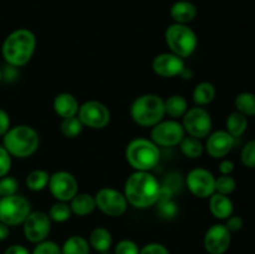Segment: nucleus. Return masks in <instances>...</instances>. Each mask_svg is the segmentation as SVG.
I'll return each mask as SVG.
<instances>
[{
  "label": "nucleus",
  "instance_id": "18",
  "mask_svg": "<svg viewBox=\"0 0 255 254\" xmlns=\"http://www.w3.org/2000/svg\"><path fill=\"white\" fill-rule=\"evenodd\" d=\"M52 107L57 116H60L61 119H69V117L77 116L80 104L74 95L69 94V92H61L55 96Z\"/></svg>",
  "mask_w": 255,
  "mask_h": 254
},
{
  "label": "nucleus",
  "instance_id": "20",
  "mask_svg": "<svg viewBox=\"0 0 255 254\" xmlns=\"http://www.w3.org/2000/svg\"><path fill=\"white\" fill-rule=\"evenodd\" d=\"M209 209L217 219H227L233 214V202L228 196L214 192L209 197Z\"/></svg>",
  "mask_w": 255,
  "mask_h": 254
},
{
  "label": "nucleus",
  "instance_id": "9",
  "mask_svg": "<svg viewBox=\"0 0 255 254\" xmlns=\"http://www.w3.org/2000/svg\"><path fill=\"white\" fill-rule=\"evenodd\" d=\"M186 136L183 126L177 120H162L152 127L151 139L158 147H173L181 143Z\"/></svg>",
  "mask_w": 255,
  "mask_h": 254
},
{
  "label": "nucleus",
  "instance_id": "26",
  "mask_svg": "<svg viewBox=\"0 0 255 254\" xmlns=\"http://www.w3.org/2000/svg\"><path fill=\"white\" fill-rule=\"evenodd\" d=\"M61 254H90L89 242L81 236L70 237L62 246Z\"/></svg>",
  "mask_w": 255,
  "mask_h": 254
},
{
  "label": "nucleus",
  "instance_id": "16",
  "mask_svg": "<svg viewBox=\"0 0 255 254\" xmlns=\"http://www.w3.org/2000/svg\"><path fill=\"white\" fill-rule=\"evenodd\" d=\"M184 67H186L184 59L173 52H163L157 55L152 61V70L154 74L166 79L179 76Z\"/></svg>",
  "mask_w": 255,
  "mask_h": 254
},
{
  "label": "nucleus",
  "instance_id": "45",
  "mask_svg": "<svg viewBox=\"0 0 255 254\" xmlns=\"http://www.w3.org/2000/svg\"><path fill=\"white\" fill-rule=\"evenodd\" d=\"M179 76H181L183 80H189V79H192V77H193V71H192L189 67L186 66L183 69V71L181 72V75H179Z\"/></svg>",
  "mask_w": 255,
  "mask_h": 254
},
{
  "label": "nucleus",
  "instance_id": "42",
  "mask_svg": "<svg viewBox=\"0 0 255 254\" xmlns=\"http://www.w3.org/2000/svg\"><path fill=\"white\" fill-rule=\"evenodd\" d=\"M234 171V163L231 159H223L219 163V172L221 174H231Z\"/></svg>",
  "mask_w": 255,
  "mask_h": 254
},
{
  "label": "nucleus",
  "instance_id": "10",
  "mask_svg": "<svg viewBox=\"0 0 255 254\" xmlns=\"http://www.w3.org/2000/svg\"><path fill=\"white\" fill-rule=\"evenodd\" d=\"M77 117L84 126L90 127L92 129H101L110 124L111 112H110L109 107L102 102L90 100V101L80 105Z\"/></svg>",
  "mask_w": 255,
  "mask_h": 254
},
{
  "label": "nucleus",
  "instance_id": "25",
  "mask_svg": "<svg viewBox=\"0 0 255 254\" xmlns=\"http://www.w3.org/2000/svg\"><path fill=\"white\" fill-rule=\"evenodd\" d=\"M226 131L231 136H233L234 138L241 137L247 131V128H248V119L243 114L236 111L228 116V119L226 121Z\"/></svg>",
  "mask_w": 255,
  "mask_h": 254
},
{
  "label": "nucleus",
  "instance_id": "22",
  "mask_svg": "<svg viewBox=\"0 0 255 254\" xmlns=\"http://www.w3.org/2000/svg\"><path fill=\"white\" fill-rule=\"evenodd\" d=\"M217 90L216 86H214L212 82L203 81L199 82L193 90V94H192V97H193V101L197 106H207L211 102H213V100L216 99Z\"/></svg>",
  "mask_w": 255,
  "mask_h": 254
},
{
  "label": "nucleus",
  "instance_id": "1",
  "mask_svg": "<svg viewBox=\"0 0 255 254\" xmlns=\"http://www.w3.org/2000/svg\"><path fill=\"white\" fill-rule=\"evenodd\" d=\"M161 184L156 177L147 171H134L125 183L127 203L138 209H146L159 201Z\"/></svg>",
  "mask_w": 255,
  "mask_h": 254
},
{
  "label": "nucleus",
  "instance_id": "4",
  "mask_svg": "<svg viewBox=\"0 0 255 254\" xmlns=\"http://www.w3.org/2000/svg\"><path fill=\"white\" fill-rule=\"evenodd\" d=\"M134 124L142 127H153L166 116L164 100L154 94H144L137 97L129 110Z\"/></svg>",
  "mask_w": 255,
  "mask_h": 254
},
{
  "label": "nucleus",
  "instance_id": "31",
  "mask_svg": "<svg viewBox=\"0 0 255 254\" xmlns=\"http://www.w3.org/2000/svg\"><path fill=\"white\" fill-rule=\"evenodd\" d=\"M84 128V125L80 121V119L77 116L69 117V119H62L61 125H60V129H61V133L64 134L67 138H75V137L80 136V133L82 132Z\"/></svg>",
  "mask_w": 255,
  "mask_h": 254
},
{
  "label": "nucleus",
  "instance_id": "36",
  "mask_svg": "<svg viewBox=\"0 0 255 254\" xmlns=\"http://www.w3.org/2000/svg\"><path fill=\"white\" fill-rule=\"evenodd\" d=\"M31 254H61V248L54 242L44 241L36 244Z\"/></svg>",
  "mask_w": 255,
  "mask_h": 254
},
{
  "label": "nucleus",
  "instance_id": "21",
  "mask_svg": "<svg viewBox=\"0 0 255 254\" xmlns=\"http://www.w3.org/2000/svg\"><path fill=\"white\" fill-rule=\"evenodd\" d=\"M70 208H71L72 214L85 217L91 214L96 208V202H95V196L89 193H77L74 198L70 201Z\"/></svg>",
  "mask_w": 255,
  "mask_h": 254
},
{
  "label": "nucleus",
  "instance_id": "19",
  "mask_svg": "<svg viewBox=\"0 0 255 254\" xmlns=\"http://www.w3.org/2000/svg\"><path fill=\"white\" fill-rule=\"evenodd\" d=\"M169 15L177 24L188 25L197 17L198 9L193 2L188 1V0H178V1L173 2L169 9Z\"/></svg>",
  "mask_w": 255,
  "mask_h": 254
},
{
  "label": "nucleus",
  "instance_id": "3",
  "mask_svg": "<svg viewBox=\"0 0 255 254\" xmlns=\"http://www.w3.org/2000/svg\"><path fill=\"white\" fill-rule=\"evenodd\" d=\"M40 138L37 132L27 125H17L10 127L2 136V147L11 157L27 158L37 151Z\"/></svg>",
  "mask_w": 255,
  "mask_h": 254
},
{
  "label": "nucleus",
  "instance_id": "35",
  "mask_svg": "<svg viewBox=\"0 0 255 254\" xmlns=\"http://www.w3.org/2000/svg\"><path fill=\"white\" fill-rule=\"evenodd\" d=\"M242 163L248 168H255V139L247 142L242 149Z\"/></svg>",
  "mask_w": 255,
  "mask_h": 254
},
{
  "label": "nucleus",
  "instance_id": "13",
  "mask_svg": "<svg viewBox=\"0 0 255 254\" xmlns=\"http://www.w3.org/2000/svg\"><path fill=\"white\" fill-rule=\"evenodd\" d=\"M24 236L30 243H40L46 241L51 231V219L45 212H30L22 223Z\"/></svg>",
  "mask_w": 255,
  "mask_h": 254
},
{
  "label": "nucleus",
  "instance_id": "7",
  "mask_svg": "<svg viewBox=\"0 0 255 254\" xmlns=\"http://www.w3.org/2000/svg\"><path fill=\"white\" fill-rule=\"evenodd\" d=\"M31 212L29 201L19 194L0 198V222L9 227L24 223Z\"/></svg>",
  "mask_w": 255,
  "mask_h": 254
},
{
  "label": "nucleus",
  "instance_id": "29",
  "mask_svg": "<svg viewBox=\"0 0 255 254\" xmlns=\"http://www.w3.org/2000/svg\"><path fill=\"white\" fill-rule=\"evenodd\" d=\"M234 106L244 116H255V94L242 92L234 100Z\"/></svg>",
  "mask_w": 255,
  "mask_h": 254
},
{
  "label": "nucleus",
  "instance_id": "43",
  "mask_svg": "<svg viewBox=\"0 0 255 254\" xmlns=\"http://www.w3.org/2000/svg\"><path fill=\"white\" fill-rule=\"evenodd\" d=\"M4 254H30V252L25 248L24 246H20V244H12L9 248H6V251L4 252Z\"/></svg>",
  "mask_w": 255,
  "mask_h": 254
},
{
  "label": "nucleus",
  "instance_id": "15",
  "mask_svg": "<svg viewBox=\"0 0 255 254\" xmlns=\"http://www.w3.org/2000/svg\"><path fill=\"white\" fill-rule=\"evenodd\" d=\"M231 234L226 224H213L204 234V249L209 254H224L231 246Z\"/></svg>",
  "mask_w": 255,
  "mask_h": 254
},
{
  "label": "nucleus",
  "instance_id": "33",
  "mask_svg": "<svg viewBox=\"0 0 255 254\" xmlns=\"http://www.w3.org/2000/svg\"><path fill=\"white\" fill-rule=\"evenodd\" d=\"M237 182L231 174H221L218 178H216V192L221 194H228L233 193L236 191Z\"/></svg>",
  "mask_w": 255,
  "mask_h": 254
},
{
  "label": "nucleus",
  "instance_id": "38",
  "mask_svg": "<svg viewBox=\"0 0 255 254\" xmlns=\"http://www.w3.org/2000/svg\"><path fill=\"white\" fill-rule=\"evenodd\" d=\"M10 168H11V156L4 147L0 146V178L7 176Z\"/></svg>",
  "mask_w": 255,
  "mask_h": 254
},
{
  "label": "nucleus",
  "instance_id": "11",
  "mask_svg": "<svg viewBox=\"0 0 255 254\" xmlns=\"http://www.w3.org/2000/svg\"><path fill=\"white\" fill-rule=\"evenodd\" d=\"M96 208L109 217H121L127 211V199L122 192L111 187L101 188L95 194Z\"/></svg>",
  "mask_w": 255,
  "mask_h": 254
},
{
  "label": "nucleus",
  "instance_id": "37",
  "mask_svg": "<svg viewBox=\"0 0 255 254\" xmlns=\"http://www.w3.org/2000/svg\"><path fill=\"white\" fill-rule=\"evenodd\" d=\"M115 254H139V248L134 242L129 239H124L119 242L115 248Z\"/></svg>",
  "mask_w": 255,
  "mask_h": 254
},
{
  "label": "nucleus",
  "instance_id": "40",
  "mask_svg": "<svg viewBox=\"0 0 255 254\" xmlns=\"http://www.w3.org/2000/svg\"><path fill=\"white\" fill-rule=\"evenodd\" d=\"M243 218L239 216H233L232 214L229 218H227V224L226 227L228 228V231L231 232V233H236V232H239L242 228H243Z\"/></svg>",
  "mask_w": 255,
  "mask_h": 254
},
{
  "label": "nucleus",
  "instance_id": "6",
  "mask_svg": "<svg viewBox=\"0 0 255 254\" xmlns=\"http://www.w3.org/2000/svg\"><path fill=\"white\" fill-rule=\"evenodd\" d=\"M164 39L171 52L178 55L182 59L191 56L198 46L197 34L188 25L184 24L173 22L169 25L164 34Z\"/></svg>",
  "mask_w": 255,
  "mask_h": 254
},
{
  "label": "nucleus",
  "instance_id": "34",
  "mask_svg": "<svg viewBox=\"0 0 255 254\" xmlns=\"http://www.w3.org/2000/svg\"><path fill=\"white\" fill-rule=\"evenodd\" d=\"M17 188H19V183L14 177L5 176L0 178V198L16 194Z\"/></svg>",
  "mask_w": 255,
  "mask_h": 254
},
{
  "label": "nucleus",
  "instance_id": "24",
  "mask_svg": "<svg viewBox=\"0 0 255 254\" xmlns=\"http://www.w3.org/2000/svg\"><path fill=\"white\" fill-rule=\"evenodd\" d=\"M188 111V102L182 95H171L164 100V112L172 120L181 119Z\"/></svg>",
  "mask_w": 255,
  "mask_h": 254
},
{
  "label": "nucleus",
  "instance_id": "27",
  "mask_svg": "<svg viewBox=\"0 0 255 254\" xmlns=\"http://www.w3.org/2000/svg\"><path fill=\"white\" fill-rule=\"evenodd\" d=\"M179 148L184 156L191 159L199 158L204 152V147L201 139L192 136H184V138L179 143Z\"/></svg>",
  "mask_w": 255,
  "mask_h": 254
},
{
  "label": "nucleus",
  "instance_id": "28",
  "mask_svg": "<svg viewBox=\"0 0 255 254\" xmlns=\"http://www.w3.org/2000/svg\"><path fill=\"white\" fill-rule=\"evenodd\" d=\"M50 174L44 169H34L26 177V186L30 191L40 192L49 184Z\"/></svg>",
  "mask_w": 255,
  "mask_h": 254
},
{
  "label": "nucleus",
  "instance_id": "41",
  "mask_svg": "<svg viewBox=\"0 0 255 254\" xmlns=\"http://www.w3.org/2000/svg\"><path fill=\"white\" fill-rule=\"evenodd\" d=\"M10 128V117L5 110L0 109V136H4Z\"/></svg>",
  "mask_w": 255,
  "mask_h": 254
},
{
  "label": "nucleus",
  "instance_id": "32",
  "mask_svg": "<svg viewBox=\"0 0 255 254\" xmlns=\"http://www.w3.org/2000/svg\"><path fill=\"white\" fill-rule=\"evenodd\" d=\"M157 211L161 218L172 219L178 213V206L171 198L159 199L157 202Z\"/></svg>",
  "mask_w": 255,
  "mask_h": 254
},
{
  "label": "nucleus",
  "instance_id": "46",
  "mask_svg": "<svg viewBox=\"0 0 255 254\" xmlns=\"http://www.w3.org/2000/svg\"><path fill=\"white\" fill-rule=\"evenodd\" d=\"M1 80H2V71L1 69H0V82H1Z\"/></svg>",
  "mask_w": 255,
  "mask_h": 254
},
{
  "label": "nucleus",
  "instance_id": "44",
  "mask_svg": "<svg viewBox=\"0 0 255 254\" xmlns=\"http://www.w3.org/2000/svg\"><path fill=\"white\" fill-rule=\"evenodd\" d=\"M9 236V226L0 222V241H4Z\"/></svg>",
  "mask_w": 255,
  "mask_h": 254
},
{
  "label": "nucleus",
  "instance_id": "39",
  "mask_svg": "<svg viewBox=\"0 0 255 254\" xmlns=\"http://www.w3.org/2000/svg\"><path fill=\"white\" fill-rule=\"evenodd\" d=\"M139 254H169L168 249L159 243H149L139 249Z\"/></svg>",
  "mask_w": 255,
  "mask_h": 254
},
{
  "label": "nucleus",
  "instance_id": "2",
  "mask_svg": "<svg viewBox=\"0 0 255 254\" xmlns=\"http://www.w3.org/2000/svg\"><path fill=\"white\" fill-rule=\"evenodd\" d=\"M36 49V36L29 29H16L5 37L1 54L7 65L21 67L34 56Z\"/></svg>",
  "mask_w": 255,
  "mask_h": 254
},
{
  "label": "nucleus",
  "instance_id": "14",
  "mask_svg": "<svg viewBox=\"0 0 255 254\" xmlns=\"http://www.w3.org/2000/svg\"><path fill=\"white\" fill-rule=\"evenodd\" d=\"M187 187L197 198H209L216 192V177L206 168H194L187 174Z\"/></svg>",
  "mask_w": 255,
  "mask_h": 254
},
{
  "label": "nucleus",
  "instance_id": "23",
  "mask_svg": "<svg viewBox=\"0 0 255 254\" xmlns=\"http://www.w3.org/2000/svg\"><path fill=\"white\" fill-rule=\"evenodd\" d=\"M89 244L100 253H107L112 246V236L104 227H97L90 234Z\"/></svg>",
  "mask_w": 255,
  "mask_h": 254
},
{
  "label": "nucleus",
  "instance_id": "17",
  "mask_svg": "<svg viewBox=\"0 0 255 254\" xmlns=\"http://www.w3.org/2000/svg\"><path fill=\"white\" fill-rule=\"evenodd\" d=\"M234 137L224 129L209 133L207 136L206 151L213 158H223L234 147Z\"/></svg>",
  "mask_w": 255,
  "mask_h": 254
},
{
  "label": "nucleus",
  "instance_id": "8",
  "mask_svg": "<svg viewBox=\"0 0 255 254\" xmlns=\"http://www.w3.org/2000/svg\"><path fill=\"white\" fill-rule=\"evenodd\" d=\"M182 126L188 136L196 137V138H204L208 136L212 131V117L206 109L201 106L192 107L182 117Z\"/></svg>",
  "mask_w": 255,
  "mask_h": 254
},
{
  "label": "nucleus",
  "instance_id": "12",
  "mask_svg": "<svg viewBox=\"0 0 255 254\" xmlns=\"http://www.w3.org/2000/svg\"><path fill=\"white\" fill-rule=\"evenodd\" d=\"M50 193L59 202H67L69 203L77 193H79V183L74 174L67 171L55 172L50 174L49 184Z\"/></svg>",
  "mask_w": 255,
  "mask_h": 254
},
{
  "label": "nucleus",
  "instance_id": "5",
  "mask_svg": "<svg viewBox=\"0 0 255 254\" xmlns=\"http://www.w3.org/2000/svg\"><path fill=\"white\" fill-rule=\"evenodd\" d=\"M161 159L159 147L152 139L134 138L126 147V161L134 171H152Z\"/></svg>",
  "mask_w": 255,
  "mask_h": 254
},
{
  "label": "nucleus",
  "instance_id": "30",
  "mask_svg": "<svg viewBox=\"0 0 255 254\" xmlns=\"http://www.w3.org/2000/svg\"><path fill=\"white\" fill-rule=\"evenodd\" d=\"M72 216L71 208L67 202H59L52 204L51 208L49 211V217L51 222H56V223H64V222L69 221Z\"/></svg>",
  "mask_w": 255,
  "mask_h": 254
},
{
  "label": "nucleus",
  "instance_id": "47",
  "mask_svg": "<svg viewBox=\"0 0 255 254\" xmlns=\"http://www.w3.org/2000/svg\"><path fill=\"white\" fill-rule=\"evenodd\" d=\"M101 254H109V253H101Z\"/></svg>",
  "mask_w": 255,
  "mask_h": 254
}]
</instances>
